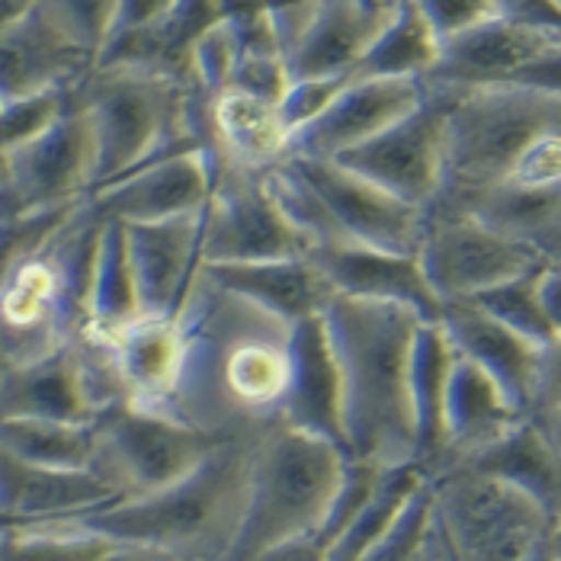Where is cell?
Wrapping results in <instances>:
<instances>
[{
    "instance_id": "obj_5",
    "label": "cell",
    "mask_w": 561,
    "mask_h": 561,
    "mask_svg": "<svg viewBox=\"0 0 561 561\" xmlns=\"http://www.w3.org/2000/svg\"><path fill=\"white\" fill-rule=\"evenodd\" d=\"M75 100L93 129V193L154 158L206 148V93L171 75L93 65L75 87Z\"/></svg>"
},
{
    "instance_id": "obj_33",
    "label": "cell",
    "mask_w": 561,
    "mask_h": 561,
    "mask_svg": "<svg viewBox=\"0 0 561 561\" xmlns=\"http://www.w3.org/2000/svg\"><path fill=\"white\" fill-rule=\"evenodd\" d=\"M135 318H141V305H138V286H135V273H131L126 225L116 218H103L96 263H93V283H90L87 331L110 334Z\"/></svg>"
},
{
    "instance_id": "obj_13",
    "label": "cell",
    "mask_w": 561,
    "mask_h": 561,
    "mask_svg": "<svg viewBox=\"0 0 561 561\" xmlns=\"http://www.w3.org/2000/svg\"><path fill=\"white\" fill-rule=\"evenodd\" d=\"M293 168L308 180L328 206L344 244H363L389 254H417L424 238V209L401 203L382 186L353 173L337 161L289 154Z\"/></svg>"
},
{
    "instance_id": "obj_40",
    "label": "cell",
    "mask_w": 561,
    "mask_h": 561,
    "mask_svg": "<svg viewBox=\"0 0 561 561\" xmlns=\"http://www.w3.org/2000/svg\"><path fill=\"white\" fill-rule=\"evenodd\" d=\"M350 78H302V81H293L289 84L286 96L279 100V113H283L286 126L293 131V138L305 126H311L334 103V96L350 84Z\"/></svg>"
},
{
    "instance_id": "obj_9",
    "label": "cell",
    "mask_w": 561,
    "mask_h": 561,
    "mask_svg": "<svg viewBox=\"0 0 561 561\" xmlns=\"http://www.w3.org/2000/svg\"><path fill=\"white\" fill-rule=\"evenodd\" d=\"M417 257L443 305L476 299L494 286L549 266L526 244L462 213H427Z\"/></svg>"
},
{
    "instance_id": "obj_44",
    "label": "cell",
    "mask_w": 561,
    "mask_h": 561,
    "mask_svg": "<svg viewBox=\"0 0 561 561\" xmlns=\"http://www.w3.org/2000/svg\"><path fill=\"white\" fill-rule=\"evenodd\" d=\"M173 7H176V0H123L110 39L126 36V33H135V30H145V26L158 23L161 16L171 13ZM110 39H106V43H110Z\"/></svg>"
},
{
    "instance_id": "obj_31",
    "label": "cell",
    "mask_w": 561,
    "mask_h": 561,
    "mask_svg": "<svg viewBox=\"0 0 561 561\" xmlns=\"http://www.w3.org/2000/svg\"><path fill=\"white\" fill-rule=\"evenodd\" d=\"M0 449L43 469L96 472L100 466V421H45L3 417Z\"/></svg>"
},
{
    "instance_id": "obj_19",
    "label": "cell",
    "mask_w": 561,
    "mask_h": 561,
    "mask_svg": "<svg viewBox=\"0 0 561 561\" xmlns=\"http://www.w3.org/2000/svg\"><path fill=\"white\" fill-rule=\"evenodd\" d=\"M126 238L141 314H176L203 273V216L126 225Z\"/></svg>"
},
{
    "instance_id": "obj_6",
    "label": "cell",
    "mask_w": 561,
    "mask_h": 561,
    "mask_svg": "<svg viewBox=\"0 0 561 561\" xmlns=\"http://www.w3.org/2000/svg\"><path fill=\"white\" fill-rule=\"evenodd\" d=\"M344 453L283 421L254 436L241 529L228 561H254L283 542L321 536L346 476Z\"/></svg>"
},
{
    "instance_id": "obj_32",
    "label": "cell",
    "mask_w": 561,
    "mask_h": 561,
    "mask_svg": "<svg viewBox=\"0 0 561 561\" xmlns=\"http://www.w3.org/2000/svg\"><path fill=\"white\" fill-rule=\"evenodd\" d=\"M443 43L433 33L427 16L414 0H398L394 13L379 33V39L369 45L366 58L353 71V78H411L427 81L439 61Z\"/></svg>"
},
{
    "instance_id": "obj_41",
    "label": "cell",
    "mask_w": 561,
    "mask_h": 561,
    "mask_svg": "<svg viewBox=\"0 0 561 561\" xmlns=\"http://www.w3.org/2000/svg\"><path fill=\"white\" fill-rule=\"evenodd\" d=\"M497 13L507 23H517L536 33H549L561 39V3L559 0H497Z\"/></svg>"
},
{
    "instance_id": "obj_29",
    "label": "cell",
    "mask_w": 561,
    "mask_h": 561,
    "mask_svg": "<svg viewBox=\"0 0 561 561\" xmlns=\"http://www.w3.org/2000/svg\"><path fill=\"white\" fill-rule=\"evenodd\" d=\"M3 417L96 421L81 391L75 344L39 363L0 373V421Z\"/></svg>"
},
{
    "instance_id": "obj_50",
    "label": "cell",
    "mask_w": 561,
    "mask_h": 561,
    "mask_svg": "<svg viewBox=\"0 0 561 561\" xmlns=\"http://www.w3.org/2000/svg\"><path fill=\"white\" fill-rule=\"evenodd\" d=\"M526 561H559V559H556V552H552V542H546L533 559H526Z\"/></svg>"
},
{
    "instance_id": "obj_8",
    "label": "cell",
    "mask_w": 561,
    "mask_h": 561,
    "mask_svg": "<svg viewBox=\"0 0 561 561\" xmlns=\"http://www.w3.org/2000/svg\"><path fill=\"white\" fill-rule=\"evenodd\" d=\"M231 436L193 431L164 414L123 404L100 417V466L96 472L116 481L126 497L161 491L196 472Z\"/></svg>"
},
{
    "instance_id": "obj_25",
    "label": "cell",
    "mask_w": 561,
    "mask_h": 561,
    "mask_svg": "<svg viewBox=\"0 0 561 561\" xmlns=\"http://www.w3.org/2000/svg\"><path fill=\"white\" fill-rule=\"evenodd\" d=\"M96 337H103L116 356V366L129 391V404L161 414L171 401L173 389L180 382V369H183L186 341H183L180 318L141 314L129 324L110 334H96Z\"/></svg>"
},
{
    "instance_id": "obj_10",
    "label": "cell",
    "mask_w": 561,
    "mask_h": 561,
    "mask_svg": "<svg viewBox=\"0 0 561 561\" xmlns=\"http://www.w3.org/2000/svg\"><path fill=\"white\" fill-rule=\"evenodd\" d=\"M10 190L0 193V221L90 199L96 148L75 90L58 123L10 154Z\"/></svg>"
},
{
    "instance_id": "obj_22",
    "label": "cell",
    "mask_w": 561,
    "mask_h": 561,
    "mask_svg": "<svg viewBox=\"0 0 561 561\" xmlns=\"http://www.w3.org/2000/svg\"><path fill=\"white\" fill-rule=\"evenodd\" d=\"M439 324L446 328L456 353L472 359L478 369H484L514 401L519 414L529 417L546 346H536L533 341L519 337L517 331L494 321L476 302H446Z\"/></svg>"
},
{
    "instance_id": "obj_34",
    "label": "cell",
    "mask_w": 561,
    "mask_h": 561,
    "mask_svg": "<svg viewBox=\"0 0 561 561\" xmlns=\"http://www.w3.org/2000/svg\"><path fill=\"white\" fill-rule=\"evenodd\" d=\"M113 542L71 523L7 526L0 561H106Z\"/></svg>"
},
{
    "instance_id": "obj_45",
    "label": "cell",
    "mask_w": 561,
    "mask_h": 561,
    "mask_svg": "<svg viewBox=\"0 0 561 561\" xmlns=\"http://www.w3.org/2000/svg\"><path fill=\"white\" fill-rule=\"evenodd\" d=\"M254 561H328V546L318 536H302V539L283 542L276 549H266Z\"/></svg>"
},
{
    "instance_id": "obj_51",
    "label": "cell",
    "mask_w": 561,
    "mask_h": 561,
    "mask_svg": "<svg viewBox=\"0 0 561 561\" xmlns=\"http://www.w3.org/2000/svg\"><path fill=\"white\" fill-rule=\"evenodd\" d=\"M3 542H7V526L0 523V549H3Z\"/></svg>"
},
{
    "instance_id": "obj_16",
    "label": "cell",
    "mask_w": 561,
    "mask_h": 561,
    "mask_svg": "<svg viewBox=\"0 0 561 561\" xmlns=\"http://www.w3.org/2000/svg\"><path fill=\"white\" fill-rule=\"evenodd\" d=\"M96 58L36 0L7 33H0V100H26L51 90H75Z\"/></svg>"
},
{
    "instance_id": "obj_14",
    "label": "cell",
    "mask_w": 561,
    "mask_h": 561,
    "mask_svg": "<svg viewBox=\"0 0 561 561\" xmlns=\"http://www.w3.org/2000/svg\"><path fill=\"white\" fill-rule=\"evenodd\" d=\"M221 164L209 148H186L141 164L96 190L90 203L103 218L126 225L203 216L216 193Z\"/></svg>"
},
{
    "instance_id": "obj_36",
    "label": "cell",
    "mask_w": 561,
    "mask_h": 561,
    "mask_svg": "<svg viewBox=\"0 0 561 561\" xmlns=\"http://www.w3.org/2000/svg\"><path fill=\"white\" fill-rule=\"evenodd\" d=\"M436 539V501L431 476L417 484L391 526L366 549L359 561H424Z\"/></svg>"
},
{
    "instance_id": "obj_39",
    "label": "cell",
    "mask_w": 561,
    "mask_h": 561,
    "mask_svg": "<svg viewBox=\"0 0 561 561\" xmlns=\"http://www.w3.org/2000/svg\"><path fill=\"white\" fill-rule=\"evenodd\" d=\"M414 3L427 16L439 43L459 39V36H466V33H472L478 26L501 16L497 0H414Z\"/></svg>"
},
{
    "instance_id": "obj_17",
    "label": "cell",
    "mask_w": 561,
    "mask_h": 561,
    "mask_svg": "<svg viewBox=\"0 0 561 561\" xmlns=\"http://www.w3.org/2000/svg\"><path fill=\"white\" fill-rule=\"evenodd\" d=\"M126 501V491L100 472H61L30 466L0 449V523H68Z\"/></svg>"
},
{
    "instance_id": "obj_3",
    "label": "cell",
    "mask_w": 561,
    "mask_h": 561,
    "mask_svg": "<svg viewBox=\"0 0 561 561\" xmlns=\"http://www.w3.org/2000/svg\"><path fill=\"white\" fill-rule=\"evenodd\" d=\"M344 379L350 462L382 472L417 466L411 350L424 324L401 305L331 296L321 308Z\"/></svg>"
},
{
    "instance_id": "obj_42",
    "label": "cell",
    "mask_w": 561,
    "mask_h": 561,
    "mask_svg": "<svg viewBox=\"0 0 561 561\" xmlns=\"http://www.w3.org/2000/svg\"><path fill=\"white\" fill-rule=\"evenodd\" d=\"M314 3L318 0H263L270 20H273V30L279 36L283 51L289 55V48L299 43V36L305 33L311 13H314Z\"/></svg>"
},
{
    "instance_id": "obj_20",
    "label": "cell",
    "mask_w": 561,
    "mask_h": 561,
    "mask_svg": "<svg viewBox=\"0 0 561 561\" xmlns=\"http://www.w3.org/2000/svg\"><path fill=\"white\" fill-rule=\"evenodd\" d=\"M279 421L337 446L346 456L344 379L321 314L305 318L293 328V373Z\"/></svg>"
},
{
    "instance_id": "obj_27",
    "label": "cell",
    "mask_w": 561,
    "mask_h": 561,
    "mask_svg": "<svg viewBox=\"0 0 561 561\" xmlns=\"http://www.w3.org/2000/svg\"><path fill=\"white\" fill-rule=\"evenodd\" d=\"M519 421L526 417L514 408L504 389L484 369H478L472 359L459 356L446 398V456L436 472L488 449L491 443L514 431Z\"/></svg>"
},
{
    "instance_id": "obj_26",
    "label": "cell",
    "mask_w": 561,
    "mask_h": 561,
    "mask_svg": "<svg viewBox=\"0 0 561 561\" xmlns=\"http://www.w3.org/2000/svg\"><path fill=\"white\" fill-rule=\"evenodd\" d=\"M221 289L244 302L257 305L283 324L296 328L305 318L321 314L334 296L328 279L308 257L248 260V263H216L203 266Z\"/></svg>"
},
{
    "instance_id": "obj_24",
    "label": "cell",
    "mask_w": 561,
    "mask_h": 561,
    "mask_svg": "<svg viewBox=\"0 0 561 561\" xmlns=\"http://www.w3.org/2000/svg\"><path fill=\"white\" fill-rule=\"evenodd\" d=\"M206 148L221 168L266 173L289 158L293 131L279 103L228 87L206 96Z\"/></svg>"
},
{
    "instance_id": "obj_12",
    "label": "cell",
    "mask_w": 561,
    "mask_h": 561,
    "mask_svg": "<svg viewBox=\"0 0 561 561\" xmlns=\"http://www.w3.org/2000/svg\"><path fill=\"white\" fill-rule=\"evenodd\" d=\"M334 161L427 213L446 168V93L427 84V100L417 113Z\"/></svg>"
},
{
    "instance_id": "obj_2",
    "label": "cell",
    "mask_w": 561,
    "mask_h": 561,
    "mask_svg": "<svg viewBox=\"0 0 561 561\" xmlns=\"http://www.w3.org/2000/svg\"><path fill=\"white\" fill-rule=\"evenodd\" d=\"M103 216L90 199L13 218L0 231V373L75 344L90 324Z\"/></svg>"
},
{
    "instance_id": "obj_30",
    "label": "cell",
    "mask_w": 561,
    "mask_h": 561,
    "mask_svg": "<svg viewBox=\"0 0 561 561\" xmlns=\"http://www.w3.org/2000/svg\"><path fill=\"white\" fill-rule=\"evenodd\" d=\"M456 466H469V469H478V472L504 478V481L517 484L523 491H529L533 497H539L556 517L561 514L559 456H556V449L549 446L546 433L539 431V424L533 417L519 421L507 436H501L488 449H481V453L456 462Z\"/></svg>"
},
{
    "instance_id": "obj_52",
    "label": "cell",
    "mask_w": 561,
    "mask_h": 561,
    "mask_svg": "<svg viewBox=\"0 0 561 561\" xmlns=\"http://www.w3.org/2000/svg\"><path fill=\"white\" fill-rule=\"evenodd\" d=\"M0 110H3V100H0Z\"/></svg>"
},
{
    "instance_id": "obj_7",
    "label": "cell",
    "mask_w": 561,
    "mask_h": 561,
    "mask_svg": "<svg viewBox=\"0 0 561 561\" xmlns=\"http://www.w3.org/2000/svg\"><path fill=\"white\" fill-rule=\"evenodd\" d=\"M431 481L436 526L453 561H526L552 539L556 514L504 478L453 466Z\"/></svg>"
},
{
    "instance_id": "obj_53",
    "label": "cell",
    "mask_w": 561,
    "mask_h": 561,
    "mask_svg": "<svg viewBox=\"0 0 561 561\" xmlns=\"http://www.w3.org/2000/svg\"><path fill=\"white\" fill-rule=\"evenodd\" d=\"M559 3H561V0H559Z\"/></svg>"
},
{
    "instance_id": "obj_23",
    "label": "cell",
    "mask_w": 561,
    "mask_h": 561,
    "mask_svg": "<svg viewBox=\"0 0 561 561\" xmlns=\"http://www.w3.org/2000/svg\"><path fill=\"white\" fill-rule=\"evenodd\" d=\"M556 45L559 36L536 33L507 20H491L472 33L443 43L439 61L427 78L433 87L517 84L519 78Z\"/></svg>"
},
{
    "instance_id": "obj_38",
    "label": "cell",
    "mask_w": 561,
    "mask_h": 561,
    "mask_svg": "<svg viewBox=\"0 0 561 561\" xmlns=\"http://www.w3.org/2000/svg\"><path fill=\"white\" fill-rule=\"evenodd\" d=\"M43 3L93 58H100L103 45L113 33L116 13L123 7V0H43Z\"/></svg>"
},
{
    "instance_id": "obj_43",
    "label": "cell",
    "mask_w": 561,
    "mask_h": 561,
    "mask_svg": "<svg viewBox=\"0 0 561 561\" xmlns=\"http://www.w3.org/2000/svg\"><path fill=\"white\" fill-rule=\"evenodd\" d=\"M546 411H561V337L542 350V369H539L533 414H546Z\"/></svg>"
},
{
    "instance_id": "obj_35",
    "label": "cell",
    "mask_w": 561,
    "mask_h": 561,
    "mask_svg": "<svg viewBox=\"0 0 561 561\" xmlns=\"http://www.w3.org/2000/svg\"><path fill=\"white\" fill-rule=\"evenodd\" d=\"M542 270H533L526 276H517L504 286H494V289L481 293L476 299H466V302H476L494 321L507 324L511 331H517L519 337L533 341L536 346L556 344L559 331H556V324L546 311V302H542Z\"/></svg>"
},
{
    "instance_id": "obj_37",
    "label": "cell",
    "mask_w": 561,
    "mask_h": 561,
    "mask_svg": "<svg viewBox=\"0 0 561 561\" xmlns=\"http://www.w3.org/2000/svg\"><path fill=\"white\" fill-rule=\"evenodd\" d=\"M68 103H71V90H51V93L3 103V110H0V151L13 154L16 148L39 138L48 126L58 123V116L68 110Z\"/></svg>"
},
{
    "instance_id": "obj_18",
    "label": "cell",
    "mask_w": 561,
    "mask_h": 561,
    "mask_svg": "<svg viewBox=\"0 0 561 561\" xmlns=\"http://www.w3.org/2000/svg\"><path fill=\"white\" fill-rule=\"evenodd\" d=\"M305 257L318 266L334 296L401 305L424 321H443V299L431 286L417 254H389L363 244L314 248Z\"/></svg>"
},
{
    "instance_id": "obj_28",
    "label": "cell",
    "mask_w": 561,
    "mask_h": 561,
    "mask_svg": "<svg viewBox=\"0 0 561 561\" xmlns=\"http://www.w3.org/2000/svg\"><path fill=\"white\" fill-rule=\"evenodd\" d=\"M456 346L439 321H424L411 350V408L417 424V469L433 476L446 456V398L456 369Z\"/></svg>"
},
{
    "instance_id": "obj_47",
    "label": "cell",
    "mask_w": 561,
    "mask_h": 561,
    "mask_svg": "<svg viewBox=\"0 0 561 561\" xmlns=\"http://www.w3.org/2000/svg\"><path fill=\"white\" fill-rule=\"evenodd\" d=\"M424 561H453L449 559V549H446V542H443V536H439V526H436V539H433L431 552L424 556Z\"/></svg>"
},
{
    "instance_id": "obj_49",
    "label": "cell",
    "mask_w": 561,
    "mask_h": 561,
    "mask_svg": "<svg viewBox=\"0 0 561 561\" xmlns=\"http://www.w3.org/2000/svg\"><path fill=\"white\" fill-rule=\"evenodd\" d=\"M549 542H552V552H556V559L561 561V514L556 517V526H552V539H549Z\"/></svg>"
},
{
    "instance_id": "obj_4",
    "label": "cell",
    "mask_w": 561,
    "mask_h": 561,
    "mask_svg": "<svg viewBox=\"0 0 561 561\" xmlns=\"http://www.w3.org/2000/svg\"><path fill=\"white\" fill-rule=\"evenodd\" d=\"M254 436H231L186 478L161 491L126 497L90 517L68 519L113 546L148 549L180 561H228L241 529Z\"/></svg>"
},
{
    "instance_id": "obj_1",
    "label": "cell",
    "mask_w": 561,
    "mask_h": 561,
    "mask_svg": "<svg viewBox=\"0 0 561 561\" xmlns=\"http://www.w3.org/2000/svg\"><path fill=\"white\" fill-rule=\"evenodd\" d=\"M176 318L186 350L161 414L213 436H248L279 421L293 373V328L221 289L206 270Z\"/></svg>"
},
{
    "instance_id": "obj_11",
    "label": "cell",
    "mask_w": 561,
    "mask_h": 561,
    "mask_svg": "<svg viewBox=\"0 0 561 561\" xmlns=\"http://www.w3.org/2000/svg\"><path fill=\"white\" fill-rule=\"evenodd\" d=\"M305 254L308 244L276 206L266 176L221 168L216 193L203 213V266Z\"/></svg>"
},
{
    "instance_id": "obj_46",
    "label": "cell",
    "mask_w": 561,
    "mask_h": 561,
    "mask_svg": "<svg viewBox=\"0 0 561 561\" xmlns=\"http://www.w3.org/2000/svg\"><path fill=\"white\" fill-rule=\"evenodd\" d=\"M542 302L561 337V263H549L542 270Z\"/></svg>"
},
{
    "instance_id": "obj_48",
    "label": "cell",
    "mask_w": 561,
    "mask_h": 561,
    "mask_svg": "<svg viewBox=\"0 0 561 561\" xmlns=\"http://www.w3.org/2000/svg\"><path fill=\"white\" fill-rule=\"evenodd\" d=\"M10 154L7 151H0V193H7L10 190Z\"/></svg>"
},
{
    "instance_id": "obj_15",
    "label": "cell",
    "mask_w": 561,
    "mask_h": 561,
    "mask_svg": "<svg viewBox=\"0 0 561 561\" xmlns=\"http://www.w3.org/2000/svg\"><path fill=\"white\" fill-rule=\"evenodd\" d=\"M427 100V81L411 78H350L334 103L296 138L289 154L334 161L389 131Z\"/></svg>"
},
{
    "instance_id": "obj_21",
    "label": "cell",
    "mask_w": 561,
    "mask_h": 561,
    "mask_svg": "<svg viewBox=\"0 0 561 561\" xmlns=\"http://www.w3.org/2000/svg\"><path fill=\"white\" fill-rule=\"evenodd\" d=\"M398 0H318L314 13L289 48L293 81L302 78H350L379 39Z\"/></svg>"
}]
</instances>
